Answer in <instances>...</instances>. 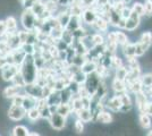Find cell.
Wrapping results in <instances>:
<instances>
[{
	"label": "cell",
	"mask_w": 152,
	"mask_h": 136,
	"mask_svg": "<svg viewBox=\"0 0 152 136\" xmlns=\"http://www.w3.org/2000/svg\"><path fill=\"white\" fill-rule=\"evenodd\" d=\"M19 71L22 73L26 84L35 82V78H37V75H38V68H37V66L34 64L33 55H26L24 61L20 65Z\"/></svg>",
	"instance_id": "obj_1"
},
{
	"label": "cell",
	"mask_w": 152,
	"mask_h": 136,
	"mask_svg": "<svg viewBox=\"0 0 152 136\" xmlns=\"http://www.w3.org/2000/svg\"><path fill=\"white\" fill-rule=\"evenodd\" d=\"M37 20L38 17L33 14L31 8H25V10L22 14V24L24 28L27 31H32L37 25Z\"/></svg>",
	"instance_id": "obj_2"
},
{
	"label": "cell",
	"mask_w": 152,
	"mask_h": 136,
	"mask_svg": "<svg viewBox=\"0 0 152 136\" xmlns=\"http://www.w3.org/2000/svg\"><path fill=\"white\" fill-rule=\"evenodd\" d=\"M26 115V110L23 108V105H15L12 104L10 108L8 109V117L14 121H17L23 119Z\"/></svg>",
	"instance_id": "obj_3"
},
{
	"label": "cell",
	"mask_w": 152,
	"mask_h": 136,
	"mask_svg": "<svg viewBox=\"0 0 152 136\" xmlns=\"http://www.w3.org/2000/svg\"><path fill=\"white\" fill-rule=\"evenodd\" d=\"M19 67L20 66L15 65V64H8V65H6L1 69V77H2V79L6 81V82L12 81L13 77L15 76V74H17L19 69H20Z\"/></svg>",
	"instance_id": "obj_4"
},
{
	"label": "cell",
	"mask_w": 152,
	"mask_h": 136,
	"mask_svg": "<svg viewBox=\"0 0 152 136\" xmlns=\"http://www.w3.org/2000/svg\"><path fill=\"white\" fill-rule=\"evenodd\" d=\"M51 127L56 130H61L66 125V117L59 115L58 112H52L50 119H49Z\"/></svg>",
	"instance_id": "obj_5"
},
{
	"label": "cell",
	"mask_w": 152,
	"mask_h": 136,
	"mask_svg": "<svg viewBox=\"0 0 152 136\" xmlns=\"http://www.w3.org/2000/svg\"><path fill=\"white\" fill-rule=\"evenodd\" d=\"M140 16L139 14H136L134 10L131 12V15H129V17L126 20V24H125V28H126L127 31H134V30H136V27L140 25Z\"/></svg>",
	"instance_id": "obj_6"
},
{
	"label": "cell",
	"mask_w": 152,
	"mask_h": 136,
	"mask_svg": "<svg viewBox=\"0 0 152 136\" xmlns=\"http://www.w3.org/2000/svg\"><path fill=\"white\" fill-rule=\"evenodd\" d=\"M82 16H83L84 23H86V24H89V25H93L94 20H96V17H98L95 9H90V8L85 9V10L83 12Z\"/></svg>",
	"instance_id": "obj_7"
},
{
	"label": "cell",
	"mask_w": 152,
	"mask_h": 136,
	"mask_svg": "<svg viewBox=\"0 0 152 136\" xmlns=\"http://www.w3.org/2000/svg\"><path fill=\"white\" fill-rule=\"evenodd\" d=\"M10 55H12V57H13V63L15 65H18V66L22 65V63L24 61L25 56H26V53L22 50V48L12 50V51H10Z\"/></svg>",
	"instance_id": "obj_8"
},
{
	"label": "cell",
	"mask_w": 152,
	"mask_h": 136,
	"mask_svg": "<svg viewBox=\"0 0 152 136\" xmlns=\"http://www.w3.org/2000/svg\"><path fill=\"white\" fill-rule=\"evenodd\" d=\"M22 89H24V87L13 84L12 86H7L6 89L4 90V93H2V94H4V97H7V99H12V97H14L15 95L19 94V92H20Z\"/></svg>",
	"instance_id": "obj_9"
},
{
	"label": "cell",
	"mask_w": 152,
	"mask_h": 136,
	"mask_svg": "<svg viewBox=\"0 0 152 136\" xmlns=\"http://www.w3.org/2000/svg\"><path fill=\"white\" fill-rule=\"evenodd\" d=\"M77 115H78V119H81L83 123H89L93 118L92 110L88 109V108H82L81 110L77 111Z\"/></svg>",
	"instance_id": "obj_10"
},
{
	"label": "cell",
	"mask_w": 152,
	"mask_h": 136,
	"mask_svg": "<svg viewBox=\"0 0 152 136\" xmlns=\"http://www.w3.org/2000/svg\"><path fill=\"white\" fill-rule=\"evenodd\" d=\"M37 97H32V95H28V94H26L24 95V100H23V108L25 109L26 111L30 110L31 108H34V107H37Z\"/></svg>",
	"instance_id": "obj_11"
},
{
	"label": "cell",
	"mask_w": 152,
	"mask_h": 136,
	"mask_svg": "<svg viewBox=\"0 0 152 136\" xmlns=\"http://www.w3.org/2000/svg\"><path fill=\"white\" fill-rule=\"evenodd\" d=\"M95 69H96V64H95L93 60H85V63L81 67V71L83 73H85L86 75L95 73Z\"/></svg>",
	"instance_id": "obj_12"
},
{
	"label": "cell",
	"mask_w": 152,
	"mask_h": 136,
	"mask_svg": "<svg viewBox=\"0 0 152 136\" xmlns=\"http://www.w3.org/2000/svg\"><path fill=\"white\" fill-rule=\"evenodd\" d=\"M96 121L101 124H110L113 121V116L108 111H99L96 113Z\"/></svg>",
	"instance_id": "obj_13"
},
{
	"label": "cell",
	"mask_w": 152,
	"mask_h": 136,
	"mask_svg": "<svg viewBox=\"0 0 152 136\" xmlns=\"http://www.w3.org/2000/svg\"><path fill=\"white\" fill-rule=\"evenodd\" d=\"M47 103L49 105H58V104L61 103V97H60V93L58 91H53L49 97H47Z\"/></svg>",
	"instance_id": "obj_14"
},
{
	"label": "cell",
	"mask_w": 152,
	"mask_h": 136,
	"mask_svg": "<svg viewBox=\"0 0 152 136\" xmlns=\"http://www.w3.org/2000/svg\"><path fill=\"white\" fill-rule=\"evenodd\" d=\"M107 105L111 109V110L114 111H117L121 109V107L123 105V102H121V95L118 97V95H116V97H111L109 101H108Z\"/></svg>",
	"instance_id": "obj_15"
},
{
	"label": "cell",
	"mask_w": 152,
	"mask_h": 136,
	"mask_svg": "<svg viewBox=\"0 0 152 136\" xmlns=\"http://www.w3.org/2000/svg\"><path fill=\"white\" fill-rule=\"evenodd\" d=\"M86 78H88V75H86L85 73H83L81 69L75 71V73L72 75V81L77 83V84H83V83H85V82H86Z\"/></svg>",
	"instance_id": "obj_16"
},
{
	"label": "cell",
	"mask_w": 152,
	"mask_h": 136,
	"mask_svg": "<svg viewBox=\"0 0 152 136\" xmlns=\"http://www.w3.org/2000/svg\"><path fill=\"white\" fill-rule=\"evenodd\" d=\"M31 10L33 12V14H34L37 17H39V16L45 10V5L43 4V2H41V1L37 0V1L31 6Z\"/></svg>",
	"instance_id": "obj_17"
},
{
	"label": "cell",
	"mask_w": 152,
	"mask_h": 136,
	"mask_svg": "<svg viewBox=\"0 0 152 136\" xmlns=\"http://www.w3.org/2000/svg\"><path fill=\"white\" fill-rule=\"evenodd\" d=\"M80 17L78 16H73L72 15V17H70L69 22H68V24L66 25V30H68V31H70V32H73V31H75L76 28H78L80 26H81V24H80Z\"/></svg>",
	"instance_id": "obj_18"
},
{
	"label": "cell",
	"mask_w": 152,
	"mask_h": 136,
	"mask_svg": "<svg viewBox=\"0 0 152 136\" xmlns=\"http://www.w3.org/2000/svg\"><path fill=\"white\" fill-rule=\"evenodd\" d=\"M70 17H72V15H70L69 10H67V12H63V13H60L59 15L57 16L58 18V22H59V25L63 26L64 28L66 27V25L68 24V22H69Z\"/></svg>",
	"instance_id": "obj_19"
},
{
	"label": "cell",
	"mask_w": 152,
	"mask_h": 136,
	"mask_svg": "<svg viewBox=\"0 0 152 136\" xmlns=\"http://www.w3.org/2000/svg\"><path fill=\"white\" fill-rule=\"evenodd\" d=\"M135 100H136V104L139 107V109L141 111H143L144 109V105L146 103V95L141 91V92H137L135 93Z\"/></svg>",
	"instance_id": "obj_20"
},
{
	"label": "cell",
	"mask_w": 152,
	"mask_h": 136,
	"mask_svg": "<svg viewBox=\"0 0 152 136\" xmlns=\"http://www.w3.org/2000/svg\"><path fill=\"white\" fill-rule=\"evenodd\" d=\"M113 89H114V91L117 92V93H123V92H125V90H126L125 81L115 78L114 82H113Z\"/></svg>",
	"instance_id": "obj_21"
},
{
	"label": "cell",
	"mask_w": 152,
	"mask_h": 136,
	"mask_svg": "<svg viewBox=\"0 0 152 136\" xmlns=\"http://www.w3.org/2000/svg\"><path fill=\"white\" fill-rule=\"evenodd\" d=\"M108 20H106L103 17H96V20H94V23H93V25L96 30H99V31H107L108 28Z\"/></svg>",
	"instance_id": "obj_22"
},
{
	"label": "cell",
	"mask_w": 152,
	"mask_h": 136,
	"mask_svg": "<svg viewBox=\"0 0 152 136\" xmlns=\"http://www.w3.org/2000/svg\"><path fill=\"white\" fill-rule=\"evenodd\" d=\"M72 108H70L69 103H60L57 105V110L56 112H58L59 115H61L64 117H67L70 113Z\"/></svg>",
	"instance_id": "obj_23"
},
{
	"label": "cell",
	"mask_w": 152,
	"mask_h": 136,
	"mask_svg": "<svg viewBox=\"0 0 152 136\" xmlns=\"http://www.w3.org/2000/svg\"><path fill=\"white\" fill-rule=\"evenodd\" d=\"M5 22H6L7 31L8 32H16V30H17V22L15 20V17L8 16Z\"/></svg>",
	"instance_id": "obj_24"
},
{
	"label": "cell",
	"mask_w": 152,
	"mask_h": 136,
	"mask_svg": "<svg viewBox=\"0 0 152 136\" xmlns=\"http://www.w3.org/2000/svg\"><path fill=\"white\" fill-rule=\"evenodd\" d=\"M140 125L143 128H149L151 126V119H150V115H148L146 112H142L140 115Z\"/></svg>",
	"instance_id": "obj_25"
},
{
	"label": "cell",
	"mask_w": 152,
	"mask_h": 136,
	"mask_svg": "<svg viewBox=\"0 0 152 136\" xmlns=\"http://www.w3.org/2000/svg\"><path fill=\"white\" fill-rule=\"evenodd\" d=\"M27 113V117H28V119L31 120V121H37L39 118L41 117V115H40V110H39L37 107H34V108H31L30 110L26 111Z\"/></svg>",
	"instance_id": "obj_26"
},
{
	"label": "cell",
	"mask_w": 152,
	"mask_h": 136,
	"mask_svg": "<svg viewBox=\"0 0 152 136\" xmlns=\"http://www.w3.org/2000/svg\"><path fill=\"white\" fill-rule=\"evenodd\" d=\"M124 53H125V56H126L127 58L128 57H133L135 56V43H129V42H127L126 44H124ZM136 57V56H135Z\"/></svg>",
	"instance_id": "obj_27"
},
{
	"label": "cell",
	"mask_w": 152,
	"mask_h": 136,
	"mask_svg": "<svg viewBox=\"0 0 152 136\" xmlns=\"http://www.w3.org/2000/svg\"><path fill=\"white\" fill-rule=\"evenodd\" d=\"M148 50H149V48H148L145 44H143L142 42L135 43V56H136V57L143 56Z\"/></svg>",
	"instance_id": "obj_28"
},
{
	"label": "cell",
	"mask_w": 152,
	"mask_h": 136,
	"mask_svg": "<svg viewBox=\"0 0 152 136\" xmlns=\"http://www.w3.org/2000/svg\"><path fill=\"white\" fill-rule=\"evenodd\" d=\"M140 42H142L143 44H145L148 48H150L152 45V33L151 32H144L141 35Z\"/></svg>",
	"instance_id": "obj_29"
},
{
	"label": "cell",
	"mask_w": 152,
	"mask_h": 136,
	"mask_svg": "<svg viewBox=\"0 0 152 136\" xmlns=\"http://www.w3.org/2000/svg\"><path fill=\"white\" fill-rule=\"evenodd\" d=\"M30 134V130L25 126H16L13 129V135L15 136H27Z\"/></svg>",
	"instance_id": "obj_30"
},
{
	"label": "cell",
	"mask_w": 152,
	"mask_h": 136,
	"mask_svg": "<svg viewBox=\"0 0 152 136\" xmlns=\"http://www.w3.org/2000/svg\"><path fill=\"white\" fill-rule=\"evenodd\" d=\"M12 81H13V83L15 85H18V86H22V87H24L26 85L25 79H24V77H23V75H22L20 71H18L17 74H15V76L13 77Z\"/></svg>",
	"instance_id": "obj_31"
},
{
	"label": "cell",
	"mask_w": 152,
	"mask_h": 136,
	"mask_svg": "<svg viewBox=\"0 0 152 136\" xmlns=\"http://www.w3.org/2000/svg\"><path fill=\"white\" fill-rule=\"evenodd\" d=\"M141 79V83L144 87H151L152 86V73H148L145 75H143Z\"/></svg>",
	"instance_id": "obj_32"
},
{
	"label": "cell",
	"mask_w": 152,
	"mask_h": 136,
	"mask_svg": "<svg viewBox=\"0 0 152 136\" xmlns=\"http://www.w3.org/2000/svg\"><path fill=\"white\" fill-rule=\"evenodd\" d=\"M127 74H128V71L125 67H118V68H116V78H118V79H121V81H125L127 77Z\"/></svg>",
	"instance_id": "obj_33"
},
{
	"label": "cell",
	"mask_w": 152,
	"mask_h": 136,
	"mask_svg": "<svg viewBox=\"0 0 152 136\" xmlns=\"http://www.w3.org/2000/svg\"><path fill=\"white\" fill-rule=\"evenodd\" d=\"M73 39H74V36H73V32H70L68 30H64L63 32V35H61V40H63L64 42H66L67 44L69 45L72 44V42H73Z\"/></svg>",
	"instance_id": "obj_34"
},
{
	"label": "cell",
	"mask_w": 152,
	"mask_h": 136,
	"mask_svg": "<svg viewBox=\"0 0 152 136\" xmlns=\"http://www.w3.org/2000/svg\"><path fill=\"white\" fill-rule=\"evenodd\" d=\"M20 48L26 55H34L35 52V44H32V43H23L20 45Z\"/></svg>",
	"instance_id": "obj_35"
},
{
	"label": "cell",
	"mask_w": 152,
	"mask_h": 136,
	"mask_svg": "<svg viewBox=\"0 0 152 136\" xmlns=\"http://www.w3.org/2000/svg\"><path fill=\"white\" fill-rule=\"evenodd\" d=\"M10 51H12V49H10V47L8 45L6 40L5 39L0 40V52H1V55H2V56H6V55H8Z\"/></svg>",
	"instance_id": "obj_36"
},
{
	"label": "cell",
	"mask_w": 152,
	"mask_h": 136,
	"mask_svg": "<svg viewBox=\"0 0 152 136\" xmlns=\"http://www.w3.org/2000/svg\"><path fill=\"white\" fill-rule=\"evenodd\" d=\"M116 40H117V44H126L128 42V38L125 33L123 32H116Z\"/></svg>",
	"instance_id": "obj_37"
},
{
	"label": "cell",
	"mask_w": 152,
	"mask_h": 136,
	"mask_svg": "<svg viewBox=\"0 0 152 136\" xmlns=\"http://www.w3.org/2000/svg\"><path fill=\"white\" fill-rule=\"evenodd\" d=\"M70 15L73 16H82V6L81 5H70V10H69Z\"/></svg>",
	"instance_id": "obj_38"
},
{
	"label": "cell",
	"mask_w": 152,
	"mask_h": 136,
	"mask_svg": "<svg viewBox=\"0 0 152 136\" xmlns=\"http://www.w3.org/2000/svg\"><path fill=\"white\" fill-rule=\"evenodd\" d=\"M45 9L47 10H49L51 14L53 13V12H56L57 10V7H58V2H56L55 0H48L47 2L45 4Z\"/></svg>",
	"instance_id": "obj_39"
},
{
	"label": "cell",
	"mask_w": 152,
	"mask_h": 136,
	"mask_svg": "<svg viewBox=\"0 0 152 136\" xmlns=\"http://www.w3.org/2000/svg\"><path fill=\"white\" fill-rule=\"evenodd\" d=\"M48 50L50 52L51 57L53 59H58L59 58V56H60V50L58 49V47L56 44H52L50 45L49 48H48Z\"/></svg>",
	"instance_id": "obj_40"
},
{
	"label": "cell",
	"mask_w": 152,
	"mask_h": 136,
	"mask_svg": "<svg viewBox=\"0 0 152 136\" xmlns=\"http://www.w3.org/2000/svg\"><path fill=\"white\" fill-rule=\"evenodd\" d=\"M132 10H134L136 14H139L140 16H143V15H145L144 13V5H142V4H140V2H135L132 7Z\"/></svg>",
	"instance_id": "obj_41"
},
{
	"label": "cell",
	"mask_w": 152,
	"mask_h": 136,
	"mask_svg": "<svg viewBox=\"0 0 152 136\" xmlns=\"http://www.w3.org/2000/svg\"><path fill=\"white\" fill-rule=\"evenodd\" d=\"M92 40L94 42V45H103V43H104V38L102 36L101 34H94V35H92Z\"/></svg>",
	"instance_id": "obj_42"
},
{
	"label": "cell",
	"mask_w": 152,
	"mask_h": 136,
	"mask_svg": "<svg viewBox=\"0 0 152 136\" xmlns=\"http://www.w3.org/2000/svg\"><path fill=\"white\" fill-rule=\"evenodd\" d=\"M144 13L146 16L152 15V0H146L144 4Z\"/></svg>",
	"instance_id": "obj_43"
},
{
	"label": "cell",
	"mask_w": 152,
	"mask_h": 136,
	"mask_svg": "<svg viewBox=\"0 0 152 136\" xmlns=\"http://www.w3.org/2000/svg\"><path fill=\"white\" fill-rule=\"evenodd\" d=\"M23 100H24V95L17 94V95H15L14 97H12V104H15V105H22Z\"/></svg>",
	"instance_id": "obj_44"
},
{
	"label": "cell",
	"mask_w": 152,
	"mask_h": 136,
	"mask_svg": "<svg viewBox=\"0 0 152 136\" xmlns=\"http://www.w3.org/2000/svg\"><path fill=\"white\" fill-rule=\"evenodd\" d=\"M123 66V61H121V59L119 57H111V67H114V68H118V67H121Z\"/></svg>",
	"instance_id": "obj_45"
},
{
	"label": "cell",
	"mask_w": 152,
	"mask_h": 136,
	"mask_svg": "<svg viewBox=\"0 0 152 136\" xmlns=\"http://www.w3.org/2000/svg\"><path fill=\"white\" fill-rule=\"evenodd\" d=\"M74 128H75V132H77L78 134L83 133V130H84V125H83V121L81 120V119H77V120L75 121Z\"/></svg>",
	"instance_id": "obj_46"
},
{
	"label": "cell",
	"mask_w": 152,
	"mask_h": 136,
	"mask_svg": "<svg viewBox=\"0 0 152 136\" xmlns=\"http://www.w3.org/2000/svg\"><path fill=\"white\" fill-rule=\"evenodd\" d=\"M17 35H18L19 40H20V42H22V44L23 43H25L26 40H27V35H28V31L26 32V31H18L17 32Z\"/></svg>",
	"instance_id": "obj_47"
},
{
	"label": "cell",
	"mask_w": 152,
	"mask_h": 136,
	"mask_svg": "<svg viewBox=\"0 0 152 136\" xmlns=\"http://www.w3.org/2000/svg\"><path fill=\"white\" fill-rule=\"evenodd\" d=\"M19 4L24 8H31V6L37 1V0H18Z\"/></svg>",
	"instance_id": "obj_48"
},
{
	"label": "cell",
	"mask_w": 152,
	"mask_h": 136,
	"mask_svg": "<svg viewBox=\"0 0 152 136\" xmlns=\"http://www.w3.org/2000/svg\"><path fill=\"white\" fill-rule=\"evenodd\" d=\"M6 32H7L6 22L0 20V38H4V35L6 34Z\"/></svg>",
	"instance_id": "obj_49"
},
{
	"label": "cell",
	"mask_w": 152,
	"mask_h": 136,
	"mask_svg": "<svg viewBox=\"0 0 152 136\" xmlns=\"http://www.w3.org/2000/svg\"><path fill=\"white\" fill-rule=\"evenodd\" d=\"M121 99L123 104H132L131 97H129V95H128L127 93H124V92H123V94L121 95Z\"/></svg>",
	"instance_id": "obj_50"
},
{
	"label": "cell",
	"mask_w": 152,
	"mask_h": 136,
	"mask_svg": "<svg viewBox=\"0 0 152 136\" xmlns=\"http://www.w3.org/2000/svg\"><path fill=\"white\" fill-rule=\"evenodd\" d=\"M131 12H132V9H129V8H128V7H124V8H123V10H121V17H123V18H128V17H129V15H131Z\"/></svg>",
	"instance_id": "obj_51"
},
{
	"label": "cell",
	"mask_w": 152,
	"mask_h": 136,
	"mask_svg": "<svg viewBox=\"0 0 152 136\" xmlns=\"http://www.w3.org/2000/svg\"><path fill=\"white\" fill-rule=\"evenodd\" d=\"M95 2H96V0H81V6L90 8L91 6H93Z\"/></svg>",
	"instance_id": "obj_52"
},
{
	"label": "cell",
	"mask_w": 152,
	"mask_h": 136,
	"mask_svg": "<svg viewBox=\"0 0 152 136\" xmlns=\"http://www.w3.org/2000/svg\"><path fill=\"white\" fill-rule=\"evenodd\" d=\"M142 112H146L148 115L152 116V102H146L145 105H144V109Z\"/></svg>",
	"instance_id": "obj_53"
},
{
	"label": "cell",
	"mask_w": 152,
	"mask_h": 136,
	"mask_svg": "<svg viewBox=\"0 0 152 136\" xmlns=\"http://www.w3.org/2000/svg\"><path fill=\"white\" fill-rule=\"evenodd\" d=\"M108 43H117V40H116V32H111L108 34Z\"/></svg>",
	"instance_id": "obj_54"
},
{
	"label": "cell",
	"mask_w": 152,
	"mask_h": 136,
	"mask_svg": "<svg viewBox=\"0 0 152 136\" xmlns=\"http://www.w3.org/2000/svg\"><path fill=\"white\" fill-rule=\"evenodd\" d=\"M6 65H8L6 56H2V55H1V56H0V71H1Z\"/></svg>",
	"instance_id": "obj_55"
},
{
	"label": "cell",
	"mask_w": 152,
	"mask_h": 136,
	"mask_svg": "<svg viewBox=\"0 0 152 136\" xmlns=\"http://www.w3.org/2000/svg\"><path fill=\"white\" fill-rule=\"evenodd\" d=\"M125 24H126V18H123L121 17V20L118 22V27H121V28H125Z\"/></svg>",
	"instance_id": "obj_56"
},
{
	"label": "cell",
	"mask_w": 152,
	"mask_h": 136,
	"mask_svg": "<svg viewBox=\"0 0 152 136\" xmlns=\"http://www.w3.org/2000/svg\"><path fill=\"white\" fill-rule=\"evenodd\" d=\"M148 135H149V136H151V135H152V130H150V132L148 133Z\"/></svg>",
	"instance_id": "obj_57"
},
{
	"label": "cell",
	"mask_w": 152,
	"mask_h": 136,
	"mask_svg": "<svg viewBox=\"0 0 152 136\" xmlns=\"http://www.w3.org/2000/svg\"><path fill=\"white\" fill-rule=\"evenodd\" d=\"M0 56H1V52H0Z\"/></svg>",
	"instance_id": "obj_58"
}]
</instances>
